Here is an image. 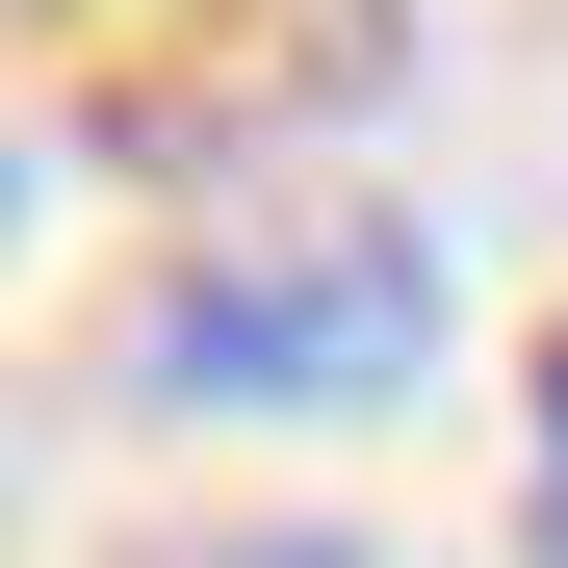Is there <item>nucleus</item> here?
Segmentation results:
<instances>
[{
	"label": "nucleus",
	"mask_w": 568,
	"mask_h": 568,
	"mask_svg": "<svg viewBox=\"0 0 568 568\" xmlns=\"http://www.w3.org/2000/svg\"><path fill=\"white\" fill-rule=\"evenodd\" d=\"M414 336H439L414 207H258L233 258H181V284H155L130 388H155V414H388V388H414Z\"/></svg>",
	"instance_id": "1"
},
{
	"label": "nucleus",
	"mask_w": 568,
	"mask_h": 568,
	"mask_svg": "<svg viewBox=\"0 0 568 568\" xmlns=\"http://www.w3.org/2000/svg\"><path fill=\"white\" fill-rule=\"evenodd\" d=\"M542 568H568V336H542Z\"/></svg>",
	"instance_id": "2"
},
{
	"label": "nucleus",
	"mask_w": 568,
	"mask_h": 568,
	"mask_svg": "<svg viewBox=\"0 0 568 568\" xmlns=\"http://www.w3.org/2000/svg\"><path fill=\"white\" fill-rule=\"evenodd\" d=\"M155 568H336V542H155Z\"/></svg>",
	"instance_id": "3"
}]
</instances>
